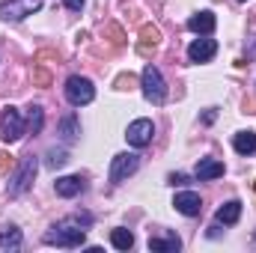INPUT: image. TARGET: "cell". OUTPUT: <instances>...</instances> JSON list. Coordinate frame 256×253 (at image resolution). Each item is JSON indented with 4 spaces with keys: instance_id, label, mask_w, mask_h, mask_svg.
Listing matches in <instances>:
<instances>
[{
    "instance_id": "cell-6",
    "label": "cell",
    "mask_w": 256,
    "mask_h": 253,
    "mask_svg": "<svg viewBox=\"0 0 256 253\" xmlns=\"http://www.w3.org/2000/svg\"><path fill=\"white\" fill-rule=\"evenodd\" d=\"M137 167H140V155L137 152H120V155H114V161H110V182L114 185L126 182L128 176L137 173Z\"/></svg>"
},
{
    "instance_id": "cell-23",
    "label": "cell",
    "mask_w": 256,
    "mask_h": 253,
    "mask_svg": "<svg viewBox=\"0 0 256 253\" xmlns=\"http://www.w3.org/2000/svg\"><path fill=\"white\" fill-rule=\"evenodd\" d=\"M104 36L110 39V45H114V48H122V45H126V33H122V27H120V24H108V27H104Z\"/></svg>"
},
{
    "instance_id": "cell-9",
    "label": "cell",
    "mask_w": 256,
    "mask_h": 253,
    "mask_svg": "<svg viewBox=\"0 0 256 253\" xmlns=\"http://www.w3.org/2000/svg\"><path fill=\"white\" fill-rule=\"evenodd\" d=\"M218 54V42L214 39H194L188 45V60L191 63H208Z\"/></svg>"
},
{
    "instance_id": "cell-20",
    "label": "cell",
    "mask_w": 256,
    "mask_h": 253,
    "mask_svg": "<svg viewBox=\"0 0 256 253\" xmlns=\"http://www.w3.org/2000/svg\"><path fill=\"white\" fill-rule=\"evenodd\" d=\"M42 126H45V110L39 104H30L27 108V128H30V134H39Z\"/></svg>"
},
{
    "instance_id": "cell-26",
    "label": "cell",
    "mask_w": 256,
    "mask_h": 253,
    "mask_svg": "<svg viewBox=\"0 0 256 253\" xmlns=\"http://www.w3.org/2000/svg\"><path fill=\"white\" fill-rule=\"evenodd\" d=\"M134 86V74H120L116 78V90H131Z\"/></svg>"
},
{
    "instance_id": "cell-13",
    "label": "cell",
    "mask_w": 256,
    "mask_h": 253,
    "mask_svg": "<svg viewBox=\"0 0 256 253\" xmlns=\"http://www.w3.org/2000/svg\"><path fill=\"white\" fill-rule=\"evenodd\" d=\"M179 248H182V242H179V236H176V232L152 236V238H149V250H152V253H176Z\"/></svg>"
},
{
    "instance_id": "cell-12",
    "label": "cell",
    "mask_w": 256,
    "mask_h": 253,
    "mask_svg": "<svg viewBox=\"0 0 256 253\" xmlns=\"http://www.w3.org/2000/svg\"><path fill=\"white\" fill-rule=\"evenodd\" d=\"M214 24H218V18L208 9H202V12H196V15L188 18V30L191 33H200V36H212L214 33Z\"/></svg>"
},
{
    "instance_id": "cell-24",
    "label": "cell",
    "mask_w": 256,
    "mask_h": 253,
    "mask_svg": "<svg viewBox=\"0 0 256 253\" xmlns=\"http://www.w3.org/2000/svg\"><path fill=\"white\" fill-rule=\"evenodd\" d=\"M33 84L36 86H51V72L45 66H33Z\"/></svg>"
},
{
    "instance_id": "cell-22",
    "label": "cell",
    "mask_w": 256,
    "mask_h": 253,
    "mask_svg": "<svg viewBox=\"0 0 256 253\" xmlns=\"http://www.w3.org/2000/svg\"><path fill=\"white\" fill-rule=\"evenodd\" d=\"M66 161H68V152H66V149H57V146H54V149H48V155H45V164H48L51 170L63 167Z\"/></svg>"
},
{
    "instance_id": "cell-27",
    "label": "cell",
    "mask_w": 256,
    "mask_h": 253,
    "mask_svg": "<svg viewBox=\"0 0 256 253\" xmlns=\"http://www.w3.org/2000/svg\"><path fill=\"white\" fill-rule=\"evenodd\" d=\"M167 182H170L173 188H176V185H188V176H185V173H170Z\"/></svg>"
},
{
    "instance_id": "cell-17",
    "label": "cell",
    "mask_w": 256,
    "mask_h": 253,
    "mask_svg": "<svg viewBox=\"0 0 256 253\" xmlns=\"http://www.w3.org/2000/svg\"><path fill=\"white\" fill-rule=\"evenodd\" d=\"M21 242H24V236H21L18 226H6V230H0V250H18Z\"/></svg>"
},
{
    "instance_id": "cell-11",
    "label": "cell",
    "mask_w": 256,
    "mask_h": 253,
    "mask_svg": "<svg viewBox=\"0 0 256 253\" xmlns=\"http://www.w3.org/2000/svg\"><path fill=\"white\" fill-rule=\"evenodd\" d=\"M173 206H176V212H182L185 218H196V214L202 212V200H200V194H194V190H182V194H176Z\"/></svg>"
},
{
    "instance_id": "cell-19",
    "label": "cell",
    "mask_w": 256,
    "mask_h": 253,
    "mask_svg": "<svg viewBox=\"0 0 256 253\" xmlns=\"http://www.w3.org/2000/svg\"><path fill=\"white\" fill-rule=\"evenodd\" d=\"M232 146H236L238 155H254L256 152V134L254 131H238L236 140H232Z\"/></svg>"
},
{
    "instance_id": "cell-25",
    "label": "cell",
    "mask_w": 256,
    "mask_h": 253,
    "mask_svg": "<svg viewBox=\"0 0 256 253\" xmlns=\"http://www.w3.org/2000/svg\"><path fill=\"white\" fill-rule=\"evenodd\" d=\"M12 170H15V155L0 152V176H6V173H12Z\"/></svg>"
},
{
    "instance_id": "cell-16",
    "label": "cell",
    "mask_w": 256,
    "mask_h": 253,
    "mask_svg": "<svg viewBox=\"0 0 256 253\" xmlns=\"http://www.w3.org/2000/svg\"><path fill=\"white\" fill-rule=\"evenodd\" d=\"M238 218H242V202L238 200H230V202H224L218 208V224H224V226L238 224Z\"/></svg>"
},
{
    "instance_id": "cell-1",
    "label": "cell",
    "mask_w": 256,
    "mask_h": 253,
    "mask_svg": "<svg viewBox=\"0 0 256 253\" xmlns=\"http://www.w3.org/2000/svg\"><path fill=\"white\" fill-rule=\"evenodd\" d=\"M92 224V214H74L66 218L60 224H54L45 232V244H57V248H80L86 242V226Z\"/></svg>"
},
{
    "instance_id": "cell-7",
    "label": "cell",
    "mask_w": 256,
    "mask_h": 253,
    "mask_svg": "<svg viewBox=\"0 0 256 253\" xmlns=\"http://www.w3.org/2000/svg\"><path fill=\"white\" fill-rule=\"evenodd\" d=\"M42 0H3L0 3V18L3 21H24L27 15L39 12Z\"/></svg>"
},
{
    "instance_id": "cell-21",
    "label": "cell",
    "mask_w": 256,
    "mask_h": 253,
    "mask_svg": "<svg viewBox=\"0 0 256 253\" xmlns=\"http://www.w3.org/2000/svg\"><path fill=\"white\" fill-rule=\"evenodd\" d=\"M110 244H114L116 250H131V248H134V236H131L128 230H114V232H110Z\"/></svg>"
},
{
    "instance_id": "cell-5",
    "label": "cell",
    "mask_w": 256,
    "mask_h": 253,
    "mask_svg": "<svg viewBox=\"0 0 256 253\" xmlns=\"http://www.w3.org/2000/svg\"><path fill=\"white\" fill-rule=\"evenodd\" d=\"M24 131H27V122L18 114V108H3L0 110V140L15 143V140L24 137Z\"/></svg>"
},
{
    "instance_id": "cell-18",
    "label": "cell",
    "mask_w": 256,
    "mask_h": 253,
    "mask_svg": "<svg viewBox=\"0 0 256 253\" xmlns=\"http://www.w3.org/2000/svg\"><path fill=\"white\" fill-rule=\"evenodd\" d=\"M60 134H63L66 143H74V140L80 137V122H78L74 114H66L63 120H60Z\"/></svg>"
},
{
    "instance_id": "cell-8",
    "label": "cell",
    "mask_w": 256,
    "mask_h": 253,
    "mask_svg": "<svg viewBox=\"0 0 256 253\" xmlns=\"http://www.w3.org/2000/svg\"><path fill=\"white\" fill-rule=\"evenodd\" d=\"M152 134H155V126H152V120H134L126 131V140L134 146V149H143V146H149L152 143Z\"/></svg>"
},
{
    "instance_id": "cell-3",
    "label": "cell",
    "mask_w": 256,
    "mask_h": 253,
    "mask_svg": "<svg viewBox=\"0 0 256 253\" xmlns=\"http://www.w3.org/2000/svg\"><path fill=\"white\" fill-rule=\"evenodd\" d=\"M66 98H68L72 108H84V104H90V102L96 98V86H92V80H90V78H80V74H72V78L66 80Z\"/></svg>"
},
{
    "instance_id": "cell-29",
    "label": "cell",
    "mask_w": 256,
    "mask_h": 253,
    "mask_svg": "<svg viewBox=\"0 0 256 253\" xmlns=\"http://www.w3.org/2000/svg\"><path fill=\"white\" fill-rule=\"evenodd\" d=\"M254 188H256V182H254Z\"/></svg>"
},
{
    "instance_id": "cell-28",
    "label": "cell",
    "mask_w": 256,
    "mask_h": 253,
    "mask_svg": "<svg viewBox=\"0 0 256 253\" xmlns=\"http://www.w3.org/2000/svg\"><path fill=\"white\" fill-rule=\"evenodd\" d=\"M66 9H72V12H80V9H84V0H66Z\"/></svg>"
},
{
    "instance_id": "cell-10",
    "label": "cell",
    "mask_w": 256,
    "mask_h": 253,
    "mask_svg": "<svg viewBox=\"0 0 256 253\" xmlns=\"http://www.w3.org/2000/svg\"><path fill=\"white\" fill-rule=\"evenodd\" d=\"M158 42H161V30H158L155 24H143V27H140V45H137V54H140V57H152L155 48H158Z\"/></svg>"
},
{
    "instance_id": "cell-4",
    "label": "cell",
    "mask_w": 256,
    "mask_h": 253,
    "mask_svg": "<svg viewBox=\"0 0 256 253\" xmlns=\"http://www.w3.org/2000/svg\"><path fill=\"white\" fill-rule=\"evenodd\" d=\"M36 170H39V161H36V155H27V158H21V167H18V173L9 179V196H21L24 190H30L33 179H36Z\"/></svg>"
},
{
    "instance_id": "cell-14",
    "label": "cell",
    "mask_w": 256,
    "mask_h": 253,
    "mask_svg": "<svg viewBox=\"0 0 256 253\" xmlns=\"http://www.w3.org/2000/svg\"><path fill=\"white\" fill-rule=\"evenodd\" d=\"M54 188H57L60 196L72 200V196H78L80 190L86 188V185H84V179H80V176H63V179H57V185H54Z\"/></svg>"
},
{
    "instance_id": "cell-15",
    "label": "cell",
    "mask_w": 256,
    "mask_h": 253,
    "mask_svg": "<svg viewBox=\"0 0 256 253\" xmlns=\"http://www.w3.org/2000/svg\"><path fill=\"white\" fill-rule=\"evenodd\" d=\"M218 176H224V164H220V161L202 158V161L196 164V179H200V182H208V179H218Z\"/></svg>"
},
{
    "instance_id": "cell-2",
    "label": "cell",
    "mask_w": 256,
    "mask_h": 253,
    "mask_svg": "<svg viewBox=\"0 0 256 253\" xmlns=\"http://www.w3.org/2000/svg\"><path fill=\"white\" fill-rule=\"evenodd\" d=\"M140 86H143L146 102H152V104H164V98H167V84H164V74H161L152 63L143 68V74H140Z\"/></svg>"
}]
</instances>
